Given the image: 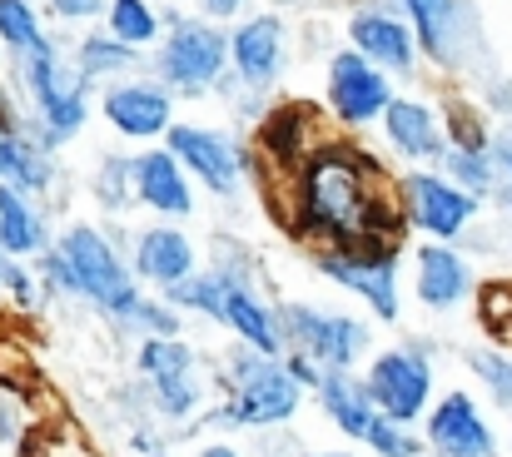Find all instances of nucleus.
<instances>
[{"instance_id": "obj_47", "label": "nucleus", "mask_w": 512, "mask_h": 457, "mask_svg": "<svg viewBox=\"0 0 512 457\" xmlns=\"http://www.w3.org/2000/svg\"><path fill=\"white\" fill-rule=\"evenodd\" d=\"M508 457H512V423H508Z\"/></svg>"}, {"instance_id": "obj_16", "label": "nucleus", "mask_w": 512, "mask_h": 457, "mask_svg": "<svg viewBox=\"0 0 512 457\" xmlns=\"http://www.w3.org/2000/svg\"><path fill=\"white\" fill-rule=\"evenodd\" d=\"M95 110L105 115V125L120 135V140H135V145H150V140H165L174 130V95L155 80V75H130V80H115L95 95Z\"/></svg>"}, {"instance_id": "obj_32", "label": "nucleus", "mask_w": 512, "mask_h": 457, "mask_svg": "<svg viewBox=\"0 0 512 457\" xmlns=\"http://www.w3.org/2000/svg\"><path fill=\"white\" fill-rule=\"evenodd\" d=\"M90 199L105 209V214H125V209H140L135 204V154H105L95 164V179H90Z\"/></svg>"}, {"instance_id": "obj_25", "label": "nucleus", "mask_w": 512, "mask_h": 457, "mask_svg": "<svg viewBox=\"0 0 512 457\" xmlns=\"http://www.w3.org/2000/svg\"><path fill=\"white\" fill-rule=\"evenodd\" d=\"M0 184L30 194V199H50L55 194V164L50 150L30 135V130H15V135H0Z\"/></svg>"}, {"instance_id": "obj_5", "label": "nucleus", "mask_w": 512, "mask_h": 457, "mask_svg": "<svg viewBox=\"0 0 512 457\" xmlns=\"http://www.w3.org/2000/svg\"><path fill=\"white\" fill-rule=\"evenodd\" d=\"M150 75L170 90L174 100H204L219 95L229 80V30L204 20V15H179L170 20L165 40L155 45Z\"/></svg>"}, {"instance_id": "obj_42", "label": "nucleus", "mask_w": 512, "mask_h": 457, "mask_svg": "<svg viewBox=\"0 0 512 457\" xmlns=\"http://www.w3.org/2000/svg\"><path fill=\"white\" fill-rule=\"evenodd\" d=\"M110 0H45V10L60 20V25H90L95 15H105Z\"/></svg>"}, {"instance_id": "obj_29", "label": "nucleus", "mask_w": 512, "mask_h": 457, "mask_svg": "<svg viewBox=\"0 0 512 457\" xmlns=\"http://www.w3.org/2000/svg\"><path fill=\"white\" fill-rule=\"evenodd\" d=\"M135 373L145 383L155 378H179V373H199V348L179 333V338H140L135 343Z\"/></svg>"}, {"instance_id": "obj_10", "label": "nucleus", "mask_w": 512, "mask_h": 457, "mask_svg": "<svg viewBox=\"0 0 512 457\" xmlns=\"http://www.w3.org/2000/svg\"><path fill=\"white\" fill-rule=\"evenodd\" d=\"M393 95H398V80L388 70H378L373 60H363L358 50L343 45L324 60V110L343 130H353V135L378 130Z\"/></svg>"}, {"instance_id": "obj_17", "label": "nucleus", "mask_w": 512, "mask_h": 457, "mask_svg": "<svg viewBox=\"0 0 512 457\" xmlns=\"http://www.w3.org/2000/svg\"><path fill=\"white\" fill-rule=\"evenodd\" d=\"M383 145L393 159H403L408 169H438V159L448 150V135H443V110L423 95H408L398 90L393 105L383 110Z\"/></svg>"}, {"instance_id": "obj_40", "label": "nucleus", "mask_w": 512, "mask_h": 457, "mask_svg": "<svg viewBox=\"0 0 512 457\" xmlns=\"http://www.w3.org/2000/svg\"><path fill=\"white\" fill-rule=\"evenodd\" d=\"M493 159H498V209L512 219V125L493 135Z\"/></svg>"}, {"instance_id": "obj_41", "label": "nucleus", "mask_w": 512, "mask_h": 457, "mask_svg": "<svg viewBox=\"0 0 512 457\" xmlns=\"http://www.w3.org/2000/svg\"><path fill=\"white\" fill-rule=\"evenodd\" d=\"M284 373L304 388V393H319V383H324V363L319 358H309V353H294V348H284Z\"/></svg>"}, {"instance_id": "obj_12", "label": "nucleus", "mask_w": 512, "mask_h": 457, "mask_svg": "<svg viewBox=\"0 0 512 457\" xmlns=\"http://www.w3.org/2000/svg\"><path fill=\"white\" fill-rule=\"evenodd\" d=\"M304 388L284 373V358L269 378L249 383V388H224L219 403L204 408V428L214 433H274V428H289L304 408Z\"/></svg>"}, {"instance_id": "obj_24", "label": "nucleus", "mask_w": 512, "mask_h": 457, "mask_svg": "<svg viewBox=\"0 0 512 457\" xmlns=\"http://www.w3.org/2000/svg\"><path fill=\"white\" fill-rule=\"evenodd\" d=\"M219 328L244 343V348H259V353H284V333H279V304L264 294V284H244V289H229L224 299V318Z\"/></svg>"}, {"instance_id": "obj_4", "label": "nucleus", "mask_w": 512, "mask_h": 457, "mask_svg": "<svg viewBox=\"0 0 512 457\" xmlns=\"http://www.w3.org/2000/svg\"><path fill=\"white\" fill-rule=\"evenodd\" d=\"M319 279H329L348 299H358L373 323L403 318V239H363L309 249Z\"/></svg>"}, {"instance_id": "obj_48", "label": "nucleus", "mask_w": 512, "mask_h": 457, "mask_svg": "<svg viewBox=\"0 0 512 457\" xmlns=\"http://www.w3.org/2000/svg\"><path fill=\"white\" fill-rule=\"evenodd\" d=\"M0 264H5V254H0Z\"/></svg>"}, {"instance_id": "obj_26", "label": "nucleus", "mask_w": 512, "mask_h": 457, "mask_svg": "<svg viewBox=\"0 0 512 457\" xmlns=\"http://www.w3.org/2000/svg\"><path fill=\"white\" fill-rule=\"evenodd\" d=\"M90 85H115V80H130V75H140L145 70V60H140V50H130L125 40H115L110 30H85L80 40H75V60H70Z\"/></svg>"}, {"instance_id": "obj_21", "label": "nucleus", "mask_w": 512, "mask_h": 457, "mask_svg": "<svg viewBox=\"0 0 512 457\" xmlns=\"http://www.w3.org/2000/svg\"><path fill=\"white\" fill-rule=\"evenodd\" d=\"M329 135H319L314 115L304 105H274L259 115V130H254V169L259 164H274L279 174L289 169V179L304 169V159L319 150Z\"/></svg>"}, {"instance_id": "obj_27", "label": "nucleus", "mask_w": 512, "mask_h": 457, "mask_svg": "<svg viewBox=\"0 0 512 457\" xmlns=\"http://www.w3.org/2000/svg\"><path fill=\"white\" fill-rule=\"evenodd\" d=\"M140 398H145V408H150V418H165V423H189V418H199L209 403V383L199 378V373H179V378H155V383H145L140 388Z\"/></svg>"}, {"instance_id": "obj_33", "label": "nucleus", "mask_w": 512, "mask_h": 457, "mask_svg": "<svg viewBox=\"0 0 512 457\" xmlns=\"http://www.w3.org/2000/svg\"><path fill=\"white\" fill-rule=\"evenodd\" d=\"M15 457H105V453L90 443L85 428H75L70 418H55V423H40V428L15 448Z\"/></svg>"}, {"instance_id": "obj_7", "label": "nucleus", "mask_w": 512, "mask_h": 457, "mask_svg": "<svg viewBox=\"0 0 512 457\" xmlns=\"http://www.w3.org/2000/svg\"><path fill=\"white\" fill-rule=\"evenodd\" d=\"M279 333H284V348L319 358L329 373H358L378 353L368 313H343V308H324L309 299L279 304Z\"/></svg>"}, {"instance_id": "obj_15", "label": "nucleus", "mask_w": 512, "mask_h": 457, "mask_svg": "<svg viewBox=\"0 0 512 457\" xmlns=\"http://www.w3.org/2000/svg\"><path fill=\"white\" fill-rule=\"evenodd\" d=\"M428 457H503V438L488 408L468 388H448L433 398L428 418L418 423Z\"/></svg>"}, {"instance_id": "obj_2", "label": "nucleus", "mask_w": 512, "mask_h": 457, "mask_svg": "<svg viewBox=\"0 0 512 457\" xmlns=\"http://www.w3.org/2000/svg\"><path fill=\"white\" fill-rule=\"evenodd\" d=\"M35 274H40L45 299L95 308L115 328H125L130 313L145 304V284L130 269V249L120 244L115 229L90 224V219H70L55 234V244L35 259Z\"/></svg>"}, {"instance_id": "obj_38", "label": "nucleus", "mask_w": 512, "mask_h": 457, "mask_svg": "<svg viewBox=\"0 0 512 457\" xmlns=\"http://www.w3.org/2000/svg\"><path fill=\"white\" fill-rule=\"evenodd\" d=\"M0 294H5V304L15 308H35L45 299V289H40V274H35V264H25V259H5L0 264Z\"/></svg>"}, {"instance_id": "obj_23", "label": "nucleus", "mask_w": 512, "mask_h": 457, "mask_svg": "<svg viewBox=\"0 0 512 457\" xmlns=\"http://www.w3.org/2000/svg\"><path fill=\"white\" fill-rule=\"evenodd\" d=\"M314 403H319V413L339 428L343 438L358 443V448H368V438L383 428V413L373 408V398L363 388V373H324Z\"/></svg>"}, {"instance_id": "obj_35", "label": "nucleus", "mask_w": 512, "mask_h": 457, "mask_svg": "<svg viewBox=\"0 0 512 457\" xmlns=\"http://www.w3.org/2000/svg\"><path fill=\"white\" fill-rule=\"evenodd\" d=\"M45 40H50V30H45V20H40V10L30 0H0V50L10 60L40 50Z\"/></svg>"}, {"instance_id": "obj_43", "label": "nucleus", "mask_w": 512, "mask_h": 457, "mask_svg": "<svg viewBox=\"0 0 512 457\" xmlns=\"http://www.w3.org/2000/svg\"><path fill=\"white\" fill-rule=\"evenodd\" d=\"M244 5H249V0H194V15H204V20H214V25H219V20L234 25V20L244 15Z\"/></svg>"}, {"instance_id": "obj_3", "label": "nucleus", "mask_w": 512, "mask_h": 457, "mask_svg": "<svg viewBox=\"0 0 512 457\" xmlns=\"http://www.w3.org/2000/svg\"><path fill=\"white\" fill-rule=\"evenodd\" d=\"M10 65H15V85H20V95H25V105H30L25 130L50 154L60 150V145H70V140L90 125L95 85H90L75 65L60 60V45H55V40H45L40 50H30V55H20V60H10Z\"/></svg>"}, {"instance_id": "obj_13", "label": "nucleus", "mask_w": 512, "mask_h": 457, "mask_svg": "<svg viewBox=\"0 0 512 457\" xmlns=\"http://www.w3.org/2000/svg\"><path fill=\"white\" fill-rule=\"evenodd\" d=\"M348 50H358L363 60H373L378 70H388L398 85H413L423 75V50H418V35L413 25L388 5V0H363L348 10Z\"/></svg>"}, {"instance_id": "obj_11", "label": "nucleus", "mask_w": 512, "mask_h": 457, "mask_svg": "<svg viewBox=\"0 0 512 457\" xmlns=\"http://www.w3.org/2000/svg\"><path fill=\"white\" fill-rule=\"evenodd\" d=\"M165 150L184 164V174L194 179V189L214 194V199H234L244 189V174L254 169V150L239 145L229 130L219 125H194V120H174L165 135Z\"/></svg>"}, {"instance_id": "obj_30", "label": "nucleus", "mask_w": 512, "mask_h": 457, "mask_svg": "<svg viewBox=\"0 0 512 457\" xmlns=\"http://www.w3.org/2000/svg\"><path fill=\"white\" fill-rule=\"evenodd\" d=\"M165 304H174L184 318H209V323H219L224 318V299H229V284L204 264L199 274H189L184 284H174L170 294H160Z\"/></svg>"}, {"instance_id": "obj_45", "label": "nucleus", "mask_w": 512, "mask_h": 457, "mask_svg": "<svg viewBox=\"0 0 512 457\" xmlns=\"http://www.w3.org/2000/svg\"><path fill=\"white\" fill-rule=\"evenodd\" d=\"M194 457H244V448H234V443L214 438V443H199V453H194Z\"/></svg>"}, {"instance_id": "obj_22", "label": "nucleus", "mask_w": 512, "mask_h": 457, "mask_svg": "<svg viewBox=\"0 0 512 457\" xmlns=\"http://www.w3.org/2000/svg\"><path fill=\"white\" fill-rule=\"evenodd\" d=\"M55 224H50V204L30 199L10 184H0V254L5 259H25L35 264L50 244H55Z\"/></svg>"}, {"instance_id": "obj_19", "label": "nucleus", "mask_w": 512, "mask_h": 457, "mask_svg": "<svg viewBox=\"0 0 512 457\" xmlns=\"http://www.w3.org/2000/svg\"><path fill=\"white\" fill-rule=\"evenodd\" d=\"M130 269H135V279L145 289L170 294L174 284H184L189 274L204 269V259H199V244H194L189 229L160 219V224L135 229V239H130Z\"/></svg>"}, {"instance_id": "obj_28", "label": "nucleus", "mask_w": 512, "mask_h": 457, "mask_svg": "<svg viewBox=\"0 0 512 457\" xmlns=\"http://www.w3.org/2000/svg\"><path fill=\"white\" fill-rule=\"evenodd\" d=\"M105 30L145 55L150 45L165 40V15L155 10V0H110L105 5Z\"/></svg>"}, {"instance_id": "obj_34", "label": "nucleus", "mask_w": 512, "mask_h": 457, "mask_svg": "<svg viewBox=\"0 0 512 457\" xmlns=\"http://www.w3.org/2000/svg\"><path fill=\"white\" fill-rule=\"evenodd\" d=\"M438 169L458 189H468L473 199H483V204L498 194V159H493V150H443Z\"/></svg>"}, {"instance_id": "obj_9", "label": "nucleus", "mask_w": 512, "mask_h": 457, "mask_svg": "<svg viewBox=\"0 0 512 457\" xmlns=\"http://www.w3.org/2000/svg\"><path fill=\"white\" fill-rule=\"evenodd\" d=\"M418 35L423 65L443 70V75H463L478 60L483 30H478V10L473 0H388Z\"/></svg>"}, {"instance_id": "obj_39", "label": "nucleus", "mask_w": 512, "mask_h": 457, "mask_svg": "<svg viewBox=\"0 0 512 457\" xmlns=\"http://www.w3.org/2000/svg\"><path fill=\"white\" fill-rule=\"evenodd\" d=\"M35 428H40V423H35V413L25 408V398H20L10 383H0V448H20Z\"/></svg>"}, {"instance_id": "obj_8", "label": "nucleus", "mask_w": 512, "mask_h": 457, "mask_svg": "<svg viewBox=\"0 0 512 457\" xmlns=\"http://www.w3.org/2000/svg\"><path fill=\"white\" fill-rule=\"evenodd\" d=\"M398 199H403V224L433 244H463L483 214V199L458 189L443 169H403Z\"/></svg>"}, {"instance_id": "obj_14", "label": "nucleus", "mask_w": 512, "mask_h": 457, "mask_svg": "<svg viewBox=\"0 0 512 457\" xmlns=\"http://www.w3.org/2000/svg\"><path fill=\"white\" fill-rule=\"evenodd\" d=\"M289 65V20L279 10H254L229 25V80L249 95H269Z\"/></svg>"}, {"instance_id": "obj_44", "label": "nucleus", "mask_w": 512, "mask_h": 457, "mask_svg": "<svg viewBox=\"0 0 512 457\" xmlns=\"http://www.w3.org/2000/svg\"><path fill=\"white\" fill-rule=\"evenodd\" d=\"M488 100H493V110H498V115H508L512 120V80L493 85V90H488Z\"/></svg>"}, {"instance_id": "obj_46", "label": "nucleus", "mask_w": 512, "mask_h": 457, "mask_svg": "<svg viewBox=\"0 0 512 457\" xmlns=\"http://www.w3.org/2000/svg\"><path fill=\"white\" fill-rule=\"evenodd\" d=\"M299 457H353V453H343V448H324V453H299Z\"/></svg>"}, {"instance_id": "obj_1", "label": "nucleus", "mask_w": 512, "mask_h": 457, "mask_svg": "<svg viewBox=\"0 0 512 457\" xmlns=\"http://www.w3.org/2000/svg\"><path fill=\"white\" fill-rule=\"evenodd\" d=\"M289 234L309 249L403 239L408 224L398 179L378 154L358 150L353 140H324L289 179Z\"/></svg>"}, {"instance_id": "obj_36", "label": "nucleus", "mask_w": 512, "mask_h": 457, "mask_svg": "<svg viewBox=\"0 0 512 457\" xmlns=\"http://www.w3.org/2000/svg\"><path fill=\"white\" fill-rule=\"evenodd\" d=\"M443 135H448V150H493V135L498 130H488L483 105L448 100L443 105Z\"/></svg>"}, {"instance_id": "obj_6", "label": "nucleus", "mask_w": 512, "mask_h": 457, "mask_svg": "<svg viewBox=\"0 0 512 457\" xmlns=\"http://www.w3.org/2000/svg\"><path fill=\"white\" fill-rule=\"evenodd\" d=\"M363 388L373 398V408L403 428H418L438 398V348L433 338H408V343H388L378 348L363 368Z\"/></svg>"}, {"instance_id": "obj_37", "label": "nucleus", "mask_w": 512, "mask_h": 457, "mask_svg": "<svg viewBox=\"0 0 512 457\" xmlns=\"http://www.w3.org/2000/svg\"><path fill=\"white\" fill-rule=\"evenodd\" d=\"M125 333H130L135 343H140V338H179V333H184V313L174 304H165L160 294H145V304L130 313Z\"/></svg>"}, {"instance_id": "obj_18", "label": "nucleus", "mask_w": 512, "mask_h": 457, "mask_svg": "<svg viewBox=\"0 0 512 457\" xmlns=\"http://www.w3.org/2000/svg\"><path fill=\"white\" fill-rule=\"evenodd\" d=\"M413 299L428 313H458L478 294V269L458 244H413Z\"/></svg>"}, {"instance_id": "obj_20", "label": "nucleus", "mask_w": 512, "mask_h": 457, "mask_svg": "<svg viewBox=\"0 0 512 457\" xmlns=\"http://www.w3.org/2000/svg\"><path fill=\"white\" fill-rule=\"evenodd\" d=\"M135 204L150 209L165 224H179V219H189L199 209L194 179L184 174V164L165 145H150V150L135 154Z\"/></svg>"}, {"instance_id": "obj_31", "label": "nucleus", "mask_w": 512, "mask_h": 457, "mask_svg": "<svg viewBox=\"0 0 512 457\" xmlns=\"http://www.w3.org/2000/svg\"><path fill=\"white\" fill-rule=\"evenodd\" d=\"M463 363H468L473 383L483 388V398H488L493 408L512 413V348H503V343L468 348V353H463Z\"/></svg>"}]
</instances>
